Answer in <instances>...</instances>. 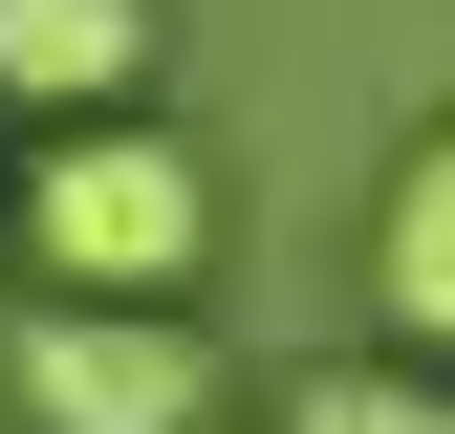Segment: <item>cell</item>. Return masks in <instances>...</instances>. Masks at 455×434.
<instances>
[{
  "label": "cell",
  "mask_w": 455,
  "mask_h": 434,
  "mask_svg": "<svg viewBox=\"0 0 455 434\" xmlns=\"http://www.w3.org/2000/svg\"><path fill=\"white\" fill-rule=\"evenodd\" d=\"M22 261L66 304H196L217 261V152L152 131V108H66V131L22 152Z\"/></svg>",
  "instance_id": "cell-1"
},
{
  "label": "cell",
  "mask_w": 455,
  "mask_h": 434,
  "mask_svg": "<svg viewBox=\"0 0 455 434\" xmlns=\"http://www.w3.org/2000/svg\"><path fill=\"white\" fill-rule=\"evenodd\" d=\"M22 434H217L196 304H22Z\"/></svg>",
  "instance_id": "cell-2"
},
{
  "label": "cell",
  "mask_w": 455,
  "mask_h": 434,
  "mask_svg": "<svg viewBox=\"0 0 455 434\" xmlns=\"http://www.w3.org/2000/svg\"><path fill=\"white\" fill-rule=\"evenodd\" d=\"M282 434H455V391L390 348V369H304V391H282Z\"/></svg>",
  "instance_id": "cell-5"
},
{
  "label": "cell",
  "mask_w": 455,
  "mask_h": 434,
  "mask_svg": "<svg viewBox=\"0 0 455 434\" xmlns=\"http://www.w3.org/2000/svg\"><path fill=\"white\" fill-rule=\"evenodd\" d=\"M152 87V0H0V108L66 131V108H131Z\"/></svg>",
  "instance_id": "cell-3"
},
{
  "label": "cell",
  "mask_w": 455,
  "mask_h": 434,
  "mask_svg": "<svg viewBox=\"0 0 455 434\" xmlns=\"http://www.w3.org/2000/svg\"><path fill=\"white\" fill-rule=\"evenodd\" d=\"M369 326L390 348H455V108L390 152V196H369Z\"/></svg>",
  "instance_id": "cell-4"
}]
</instances>
